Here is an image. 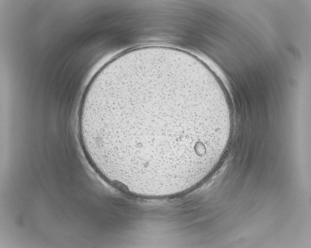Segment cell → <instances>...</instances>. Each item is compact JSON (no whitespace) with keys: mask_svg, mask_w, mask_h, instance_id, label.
Listing matches in <instances>:
<instances>
[{"mask_svg":"<svg viewBox=\"0 0 311 248\" xmlns=\"http://www.w3.org/2000/svg\"><path fill=\"white\" fill-rule=\"evenodd\" d=\"M223 88L195 62L166 52L121 57L89 85L77 127L104 179L145 197L196 186L223 158L233 126Z\"/></svg>","mask_w":311,"mask_h":248,"instance_id":"cell-1","label":"cell"}]
</instances>
